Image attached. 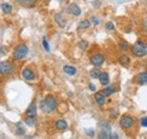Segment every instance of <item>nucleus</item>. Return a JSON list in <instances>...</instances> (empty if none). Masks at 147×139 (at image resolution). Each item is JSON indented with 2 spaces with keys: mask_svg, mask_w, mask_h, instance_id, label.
<instances>
[{
  "mask_svg": "<svg viewBox=\"0 0 147 139\" xmlns=\"http://www.w3.org/2000/svg\"><path fill=\"white\" fill-rule=\"evenodd\" d=\"M57 107V100L52 95H47L41 102H40V109L43 113H52Z\"/></svg>",
  "mask_w": 147,
  "mask_h": 139,
  "instance_id": "nucleus-1",
  "label": "nucleus"
},
{
  "mask_svg": "<svg viewBox=\"0 0 147 139\" xmlns=\"http://www.w3.org/2000/svg\"><path fill=\"white\" fill-rule=\"evenodd\" d=\"M130 51L132 53L134 57L136 58H142L147 54V45L146 43H144L142 40H138L137 42H135L132 44V47L130 48Z\"/></svg>",
  "mask_w": 147,
  "mask_h": 139,
  "instance_id": "nucleus-2",
  "label": "nucleus"
},
{
  "mask_svg": "<svg viewBox=\"0 0 147 139\" xmlns=\"http://www.w3.org/2000/svg\"><path fill=\"white\" fill-rule=\"evenodd\" d=\"M28 52V48L25 44H19L18 47L13 51V59L14 60H22Z\"/></svg>",
  "mask_w": 147,
  "mask_h": 139,
  "instance_id": "nucleus-3",
  "label": "nucleus"
},
{
  "mask_svg": "<svg viewBox=\"0 0 147 139\" xmlns=\"http://www.w3.org/2000/svg\"><path fill=\"white\" fill-rule=\"evenodd\" d=\"M111 134V127L107 122L100 123V132H98V139H109Z\"/></svg>",
  "mask_w": 147,
  "mask_h": 139,
  "instance_id": "nucleus-4",
  "label": "nucleus"
},
{
  "mask_svg": "<svg viewBox=\"0 0 147 139\" xmlns=\"http://www.w3.org/2000/svg\"><path fill=\"white\" fill-rule=\"evenodd\" d=\"M14 67L9 61H1L0 62V75L1 76H8L13 72Z\"/></svg>",
  "mask_w": 147,
  "mask_h": 139,
  "instance_id": "nucleus-5",
  "label": "nucleus"
},
{
  "mask_svg": "<svg viewBox=\"0 0 147 139\" xmlns=\"http://www.w3.org/2000/svg\"><path fill=\"white\" fill-rule=\"evenodd\" d=\"M119 124H120V127H121L122 129H130V128L134 127L135 120H134L131 117H129V115H123V117L120 119Z\"/></svg>",
  "mask_w": 147,
  "mask_h": 139,
  "instance_id": "nucleus-6",
  "label": "nucleus"
},
{
  "mask_svg": "<svg viewBox=\"0 0 147 139\" xmlns=\"http://www.w3.org/2000/svg\"><path fill=\"white\" fill-rule=\"evenodd\" d=\"M90 61H91V63L94 67L97 68V67H101L104 63V57L101 53H95V54H93L92 57H91Z\"/></svg>",
  "mask_w": 147,
  "mask_h": 139,
  "instance_id": "nucleus-7",
  "label": "nucleus"
},
{
  "mask_svg": "<svg viewBox=\"0 0 147 139\" xmlns=\"http://www.w3.org/2000/svg\"><path fill=\"white\" fill-rule=\"evenodd\" d=\"M22 77L26 80H34L35 79V74L31 68H24L22 70Z\"/></svg>",
  "mask_w": 147,
  "mask_h": 139,
  "instance_id": "nucleus-8",
  "label": "nucleus"
},
{
  "mask_svg": "<svg viewBox=\"0 0 147 139\" xmlns=\"http://www.w3.org/2000/svg\"><path fill=\"white\" fill-rule=\"evenodd\" d=\"M67 9H68V13L71 14L73 16H79V15L82 14V10H80L79 6L76 5V3H70Z\"/></svg>",
  "mask_w": 147,
  "mask_h": 139,
  "instance_id": "nucleus-9",
  "label": "nucleus"
},
{
  "mask_svg": "<svg viewBox=\"0 0 147 139\" xmlns=\"http://www.w3.org/2000/svg\"><path fill=\"white\" fill-rule=\"evenodd\" d=\"M105 95L102 93V92H97V93H95V95H94V100H95V103L97 105H100V106H102V105L105 103Z\"/></svg>",
  "mask_w": 147,
  "mask_h": 139,
  "instance_id": "nucleus-10",
  "label": "nucleus"
},
{
  "mask_svg": "<svg viewBox=\"0 0 147 139\" xmlns=\"http://www.w3.org/2000/svg\"><path fill=\"white\" fill-rule=\"evenodd\" d=\"M98 80H100V84L103 85V86H107L110 82V77H109V74L107 71H101L100 74V77H98Z\"/></svg>",
  "mask_w": 147,
  "mask_h": 139,
  "instance_id": "nucleus-11",
  "label": "nucleus"
},
{
  "mask_svg": "<svg viewBox=\"0 0 147 139\" xmlns=\"http://www.w3.org/2000/svg\"><path fill=\"white\" fill-rule=\"evenodd\" d=\"M25 114L27 117H35L36 115V104H35V102H32L31 104L28 105Z\"/></svg>",
  "mask_w": 147,
  "mask_h": 139,
  "instance_id": "nucleus-12",
  "label": "nucleus"
},
{
  "mask_svg": "<svg viewBox=\"0 0 147 139\" xmlns=\"http://www.w3.org/2000/svg\"><path fill=\"white\" fill-rule=\"evenodd\" d=\"M136 80L139 85H146L147 84V71H143L140 74L137 75Z\"/></svg>",
  "mask_w": 147,
  "mask_h": 139,
  "instance_id": "nucleus-13",
  "label": "nucleus"
},
{
  "mask_svg": "<svg viewBox=\"0 0 147 139\" xmlns=\"http://www.w3.org/2000/svg\"><path fill=\"white\" fill-rule=\"evenodd\" d=\"M17 2H19L22 6L24 7H27V8H31V7H34L35 3L37 2V0H16Z\"/></svg>",
  "mask_w": 147,
  "mask_h": 139,
  "instance_id": "nucleus-14",
  "label": "nucleus"
},
{
  "mask_svg": "<svg viewBox=\"0 0 147 139\" xmlns=\"http://www.w3.org/2000/svg\"><path fill=\"white\" fill-rule=\"evenodd\" d=\"M55 22H57V24H58L61 28H63V27L66 26V19L63 18V16H62L61 14H57L55 16Z\"/></svg>",
  "mask_w": 147,
  "mask_h": 139,
  "instance_id": "nucleus-15",
  "label": "nucleus"
},
{
  "mask_svg": "<svg viewBox=\"0 0 147 139\" xmlns=\"http://www.w3.org/2000/svg\"><path fill=\"white\" fill-rule=\"evenodd\" d=\"M55 127L57 130H66L67 127H68V123L65 121V120H58L55 123Z\"/></svg>",
  "mask_w": 147,
  "mask_h": 139,
  "instance_id": "nucleus-16",
  "label": "nucleus"
},
{
  "mask_svg": "<svg viewBox=\"0 0 147 139\" xmlns=\"http://www.w3.org/2000/svg\"><path fill=\"white\" fill-rule=\"evenodd\" d=\"M1 10H2V13H3V14L9 15V14L13 11V7H11V5H9V3L5 2V3H2V5H1Z\"/></svg>",
  "mask_w": 147,
  "mask_h": 139,
  "instance_id": "nucleus-17",
  "label": "nucleus"
},
{
  "mask_svg": "<svg viewBox=\"0 0 147 139\" xmlns=\"http://www.w3.org/2000/svg\"><path fill=\"white\" fill-rule=\"evenodd\" d=\"M63 71L67 74V75H69V76H74V75H76V72H77V69L73 67V66H65L63 67Z\"/></svg>",
  "mask_w": 147,
  "mask_h": 139,
  "instance_id": "nucleus-18",
  "label": "nucleus"
},
{
  "mask_svg": "<svg viewBox=\"0 0 147 139\" xmlns=\"http://www.w3.org/2000/svg\"><path fill=\"white\" fill-rule=\"evenodd\" d=\"M90 27H91V22L87 20V19L82 20V22L79 23V25H78V28H79V30H87V28H90Z\"/></svg>",
  "mask_w": 147,
  "mask_h": 139,
  "instance_id": "nucleus-19",
  "label": "nucleus"
},
{
  "mask_svg": "<svg viewBox=\"0 0 147 139\" xmlns=\"http://www.w3.org/2000/svg\"><path fill=\"white\" fill-rule=\"evenodd\" d=\"M115 87L114 86H107L105 88H103V90H102V93L105 95V96H110L111 94H113L114 92H115Z\"/></svg>",
  "mask_w": 147,
  "mask_h": 139,
  "instance_id": "nucleus-20",
  "label": "nucleus"
},
{
  "mask_svg": "<svg viewBox=\"0 0 147 139\" xmlns=\"http://www.w3.org/2000/svg\"><path fill=\"white\" fill-rule=\"evenodd\" d=\"M119 62H120L122 66H129L130 59H129L126 54H121V55L119 57Z\"/></svg>",
  "mask_w": 147,
  "mask_h": 139,
  "instance_id": "nucleus-21",
  "label": "nucleus"
},
{
  "mask_svg": "<svg viewBox=\"0 0 147 139\" xmlns=\"http://www.w3.org/2000/svg\"><path fill=\"white\" fill-rule=\"evenodd\" d=\"M25 123H26L27 126H30V127L35 126V117H27V118L25 119Z\"/></svg>",
  "mask_w": 147,
  "mask_h": 139,
  "instance_id": "nucleus-22",
  "label": "nucleus"
},
{
  "mask_svg": "<svg viewBox=\"0 0 147 139\" xmlns=\"http://www.w3.org/2000/svg\"><path fill=\"white\" fill-rule=\"evenodd\" d=\"M119 49L120 50H122V51H127L129 49V45L127 42H125V41H121V42H119Z\"/></svg>",
  "mask_w": 147,
  "mask_h": 139,
  "instance_id": "nucleus-23",
  "label": "nucleus"
},
{
  "mask_svg": "<svg viewBox=\"0 0 147 139\" xmlns=\"http://www.w3.org/2000/svg\"><path fill=\"white\" fill-rule=\"evenodd\" d=\"M78 47H79L82 50H86V49L88 48V42H87V41L82 40V41H79V42H78Z\"/></svg>",
  "mask_w": 147,
  "mask_h": 139,
  "instance_id": "nucleus-24",
  "label": "nucleus"
},
{
  "mask_svg": "<svg viewBox=\"0 0 147 139\" xmlns=\"http://www.w3.org/2000/svg\"><path fill=\"white\" fill-rule=\"evenodd\" d=\"M100 74H101V71L97 69V68L91 70V77L94 78V79H95V78H98V77H100Z\"/></svg>",
  "mask_w": 147,
  "mask_h": 139,
  "instance_id": "nucleus-25",
  "label": "nucleus"
},
{
  "mask_svg": "<svg viewBox=\"0 0 147 139\" xmlns=\"http://www.w3.org/2000/svg\"><path fill=\"white\" fill-rule=\"evenodd\" d=\"M42 44H43V48H44V50L47 51V52H49L50 51V48H49V43H48V41H47V38L43 36V38H42Z\"/></svg>",
  "mask_w": 147,
  "mask_h": 139,
  "instance_id": "nucleus-26",
  "label": "nucleus"
},
{
  "mask_svg": "<svg viewBox=\"0 0 147 139\" xmlns=\"http://www.w3.org/2000/svg\"><path fill=\"white\" fill-rule=\"evenodd\" d=\"M105 28H107L108 31H113V30H114V24H113L112 22H108V23L105 24Z\"/></svg>",
  "mask_w": 147,
  "mask_h": 139,
  "instance_id": "nucleus-27",
  "label": "nucleus"
},
{
  "mask_svg": "<svg viewBox=\"0 0 147 139\" xmlns=\"http://www.w3.org/2000/svg\"><path fill=\"white\" fill-rule=\"evenodd\" d=\"M91 22H92L95 26L100 24V20H98V18L96 17V16H92V17H91Z\"/></svg>",
  "mask_w": 147,
  "mask_h": 139,
  "instance_id": "nucleus-28",
  "label": "nucleus"
},
{
  "mask_svg": "<svg viewBox=\"0 0 147 139\" xmlns=\"http://www.w3.org/2000/svg\"><path fill=\"white\" fill-rule=\"evenodd\" d=\"M24 134H25V130L22 129L20 127H18L17 130H16V135H17V136H24Z\"/></svg>",
  "mask_w": 147,
  "mask_h": 139,
  "instance_id": "nucleus-29",
  "label": "nucleus"
},
{
  "mask_svg": "<svg viewBox=\"0 0 147 139\" xmlns=\"http://www.w3.org/2000/svg\"><path fill=\"white\" fill-rule=\"evenodd\" d=\"M85 132H86L90 137H94V135H95V132H94V130H93V129H86V130H85Z\"/></svg>",
  "mask_w": 147,
  "mask_h": 139,
  "instance_id": "nucleus-30",
  "label": "nucleus"
},
{
  "mask_svg": "<svg viewBox=\"0 0 147 139\" xmlns=\"http://www.w3.org/2000/svg\"><path fill=\"white\" fill-rule=\"evenodd\" d=\"M140 124H142L143 127L147 128V117H145V118H142V119H140Z\"/></svg>",
  "mask_w": 147,
  "mask_h": 139,
  "instance_id": "nucleus-31",
  "label": "nucleus"
},
{
  "mask_svg": "<svg viewBox=\"0 0 147 139\" xmlns=\"http://www.w3.org/2000/svg\"><path fill=\"white\" fill-rule=\"evenodd\" d=\"M143 28H144L145 32H147V16L144 18V20H143Z\"/></svg>",
  "mask_w": 147,
  "mask_h": 139,
  "instance_id": "nucleus-32",
  "label": "nucleus"
},
{
  "mask_svg": "<svg viewBox=\"0 0 147 139\" xmlns=\"http://www.w3.org/2000/svg\"><path fill=\"white\" fill-rule=\"evenodd\" d=\"M109 139H119V136H118V134H110V137Z\"/></svg>",
  "mask_w": 147,
  "mask_h": 139,
  "instance_id": "nucleus-33",
  "label": "nucleus"
},
{
  "mask_svg": "<svg viewBox=\"0 0 147 139\" xmlns=\"http://www.w3.org/2000/svg\"><path fill=\"white\" fill-rule=\"evenodd\" d=\"M88 87H90V89H91V90H93V92H94V90L96 89V87H95V85H94V84H92V83H91V84L88 85Z\"/></svg>",
  "mask_w": 147,
  "mask_h": 139,
  "instance_id": "nucleus-34",
  "label": "nucleus"
},
{
  "mask_svg": "<svg viewBox=\"0 0 147 139\" xmlns=\"http://www.w3.org/2000/svg\"><path fill=\"white\" fill-rule=\"evenodd\" d=\"M57 1H59V2H62V1H65V0H57Z\"/></svg>",
  "mask_w": 147,
  "mask_h": 139,
  "instance_id": "nucleus-35",
  "label": "nucleus"
}]
</instances>
